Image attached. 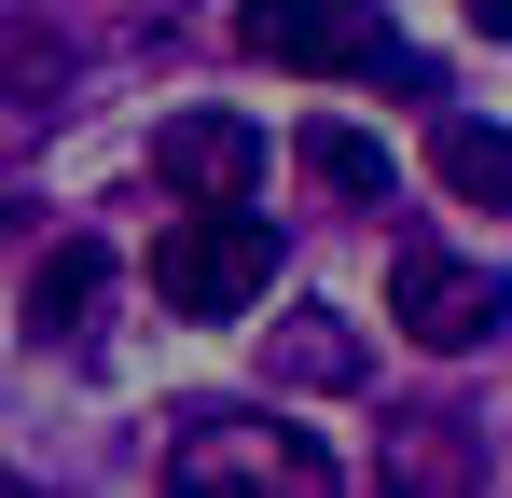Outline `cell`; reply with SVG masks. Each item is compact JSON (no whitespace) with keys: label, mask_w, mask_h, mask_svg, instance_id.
<instances>
[{"label":"cell","mask_w":512,"mask_h":498,"mask_svg":"<svg viewBox=\"0 0 512 498\" xmlns=\"http://www.w3.org/2000/svg\"><path fill=\"white\" fill-rule=\"evenodd\" d=\"M388 319L416 332L429 360H457V346H485V332L512 319V277L499 263H457L443 236H402L388 249Z\"/></svg>","instance_id":"277c9868"},{"label":"cell","mask_w":512,"mask_h":498,"mask_svg":"<svg viewBox=\"0 0 512 498\" xmlns=\"http://www.w3.org/2000/svg\"><path fill=\"white\" fill-rule=\"evenodd\" d=\"M236 42L250 56H277V70H388L402 97H429V56L374 14V0H236Z\"/></svg>","instance_id":"3957f363"},{"label":"cell","mask_w":512,"mask_h":498,"mask_svg":"<svg viewBox=\"0 0 512 498\" xmlns=\"http://www.w3.org/2000/svg\"><path fill=\"white\" fill-rule=\"evenodd\" d=\"M374 498H485V415L402 402L374 429Z\"/></svg>","instance_id":"5b68a950"},{"label":"cell","mask_w":512,"mask_h":498,"mask_svg":"<svg viewBox=\"0 0 512 498\" xmlns=\"http://www.w3.org/2000/svg\"><path fill=\"white\" fill-rule=\"evenodd\" d=\"M360 374H374L360 319H333V305H291V319H263V388H360Z\"/></svg>","instance_id":"52a82bcc"},{"label":"cell","mask_w":512,"mask_h":498,"mask_svg":"<svg viewBox=\"0 0 512 498\" xmlns=\"http://www.w3.org/2000/svg\"><path fill=\"white\" fill-rule=\"evenodd\" d=\"M97 291H111V249H97V236H70L56 263H42V277H28V332H42V346H84Z\"/></svg>","instance_id":"9c48e42d"},{"label":"cell","mask_w":512,"mask_h":498,"mask_svg":"<svg viewBox=\"0 0 512 498\" xmlns=\"http://www.w3.org/2000/svg\"><path fill=\"white\" fill-rule=\"evenodd\" d=\"M429 166H443L457 208H512V125H485V111H443L429 125Z\"/></svg>","instance_id":"ba28073f"},{"label":"cell","mask_w":512,"mask_h":498,"mask_svg":"<svg viewBox=\"0 0 512 498\" xmlns=\"http://www.w3.org/2000/svg\"><path fill=\"white\" fill-rule=\"evenodd\" d=\"M153 498H333V457H319V429H291V415L208 402V415L167 429Z\"/></svg>","instance_id":"6da1fadb"},{"label":"cell","mask_w":512,"mask_h":498,"mask_svg":"<svg viewBox=\"0 0 512 498\" xmlns=\"http://www.w3.org/2000/svg\"><path fill=\"white\" fill-rule=\"evenodd\" d=\"M471 28H485V42H512V0H471Z\"/></svg>","instance_id":"8fae6325"},{"label":"cell","mask_w":512,"mask_h":498,"mask_svg":"<svg viewBox=\"0 0 512 498\" xmlns=\"http://www.w3.org/2000/svg\"><path fill=\"white\" fill-rule=\"evenodd\" d=\"M153 166H167V194H194V208H250V180H263L277 153H263L250 111H167Z\"/></svg>","instance_id":"8992f818"},{"label":"cell","mask_w":512,"mask_h":498,"mask_svg":"<svg viewBox=\"0 0 512 498\" xmlns=\"http://www.w3.org/2000/svg\"><path fill=\"white\" fill-rule=\"evenodd\" d=\"M153 291H167V319H250L277 291V222L263 208H180L153 236Z\"/></svg>","instance_id":"7a4b0ae2"},{"label":"cell","mask_w":512,"mask_h":498,"mask_svg":"<svg viewBox=\"0 0 512 498\" xmlns=\"http://www.w3.org/2000/svg\"><path fill=\"white\" fill-rule=\"evenodd\" d=\"M0 498H42V485H28V471H0Z\"/></svg>","instance_id":"7c38bea8"},{"label":"cell","mask_w":512,"mask_h":498,"mask_svg":"<svg viewBox=\"0 0 512 498\" xmlns=\"http://www.w3.org/2000/svg\"><path fill=\"white\" fill-rule=\"evenodd\" d=\"M291 166H305L319 194H346V208H388V139H360V125H333V111L291 139Z\"/></svg>","instance_id":"30bf717a"}]
</instances>
